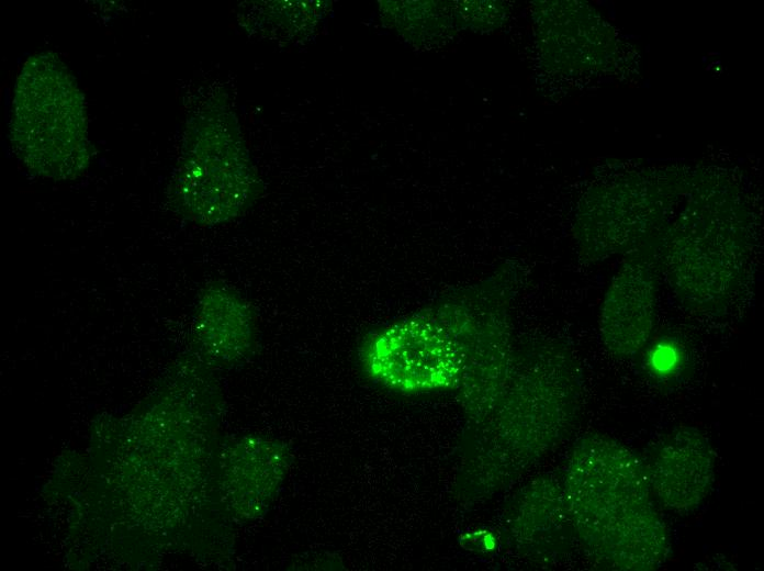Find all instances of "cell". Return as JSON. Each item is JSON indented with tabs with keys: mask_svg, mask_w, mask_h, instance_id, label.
I'll list each match as a JSON object with an SVG mask.
<instances>
[{
	"mask_svg": "<svg viewBox=\"0 0 764 571\" xmlns=\"http://www.w3.org/2000/svg\"><path fill=\"white\" fill-rule=\"evenodd\" d=\"M566 492L578 534L609 568L647 570L664 561L668 540L645 468L604 437L583 439L570 461Z\"/></svg>",
	"mask_w": 764,
	"mask_h": 571,
	"instance_id": "obj_1",
	"label": "cell"
},
{
	"mask_svg": "<svg viewBox=\"0 0 764 571\" xmlns=\"http://www.w3.org/2000/svg\"><path fill=\"white\" fill-rule=\"evenodd\" d=\"M10 138L15 156L42 178L68 180L87 169L85 99L56 55L38 53L24 63L14 86Z\"/></svg>",
	"mask_w": 764,
	"mask_h": 571,
	"instance_id": "obj_2",
	"label": "cell"
},
{
	"mask_svg": "<svg viewBox=\"0 0 764 571\" xmlns=\"http://www.w3.org/2000/svg\"><path fill=\"white\" fill-rule=\"evenodd\" d=\"M423 313L391 324L368 338L361 362L370 378L394 391L420 393L454 384L463 369L456 332L459 312Z\"/></svg>",
	"mask_w": 764,
	"mask_h": 571,
	"instance_id": "obj_3",
	"label": "cell"
},
{
	"mask_svg": "<svg viewBox=\"0 0 764 571\" xmlns=\"http://www.w3.org/2000/svg\"><path fill=\"white\" fill-rule=\"evenodd\" d=\"M221 124V123H220ZM211 116L188 136L175 173V199L202 224L237 216L254 197L255 177L234 131Z\"/></svg>",
	"mask_w": 764,
	"mask_h": 571,
	"instance_id": "obj_4",
	"label": "cell"
},
{
	"mask_svg": "<svg viewBox=\"0 0 764 571\" xmlns=\"http://www.w3.org/2000/svg\"><path fill=\"white\" fill-rule=\"evenodd\" d=\"M290 458L288 446L271 437L251 436L236 443L223 470V490L234 512L245 518L261 517L282 488Z\"/></svg>",
	"mask_w": 764,
	"mask_h": 571,
	"instance_id": "obj_5",
	"label": "cell"
},
{
	"mask_svg": "<svg viewBox=\"0 0 764 571\" xmlns=\"http://www.w3.org/2000/svg\"><path fill=\"white\" fill-rule=\"evenodd\" d=\"M645 472L652 494L665 507L690 512L707 496L714 481V450L698 430L682 429L658 448Z\"/></svg>",
	"mask_w": 764,
	"mask_h": 571,
	"instance_id": "obj_6",
	"label": "cell"
},
{
	"mask_svg": "<svg viewBox=\"0 0 764 571\" xmlns=\"http://www.w3.org/2000/svg\"><path fill=\"white\" fill-rule=\"evenodd\" d=\"M196 331L207 355L221 362L246 357L254 344V318L249 305L234 290L206 287L199 299Z\"/></svg>",
	"mask_w": 764,
	"mask_h": 571,
	"instance_id": "obj_7",
	"label": "cell"
},
{
	"mask_svg": "<svg viewBox=\"0 0 764 571\" xmlns=\"http://www.w3.org/2000/svg\"><path fill=\"white\" fill-rule=\"evenodd\" d=\"M651 358L653 367L661 372L671 370L677 361L676 351L671 346L658 347Z\"/></svg>",
	"mask_w": 764,
	"mask_h": 571,
	"instance_id": "obj_8",
	"label": "cell"
}]
</instances>
